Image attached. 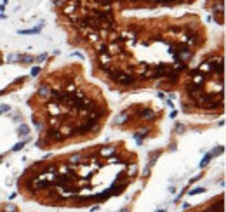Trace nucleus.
Listing matches in <instances>:
<instances>
[{"mask_svg":"<svg viewBox=\"0 0 226 212\" xmlns=\"http://www.w3.org/2000/svg\"><path fill=\"white\" fill-rule=\"evenodd\" d=\"M115 82L120 84L122 87H129V85H134L136 77H134L132 73H124V71H120V73L117 75V78H115Z\"/></svg>","mask_w":226,"mask_h":212,"instance_id":"nucleus-1","label":"nucleus"},{"mask_svg":"<svg viewBox=\"0 0 226 212\" xmlns=\"http://www.w3.org/2000/svg\"><path fill=\"white\" fill-rule=\"evenodd\" d=\"M47 137H49V139H54L56 143H63L66 136L63 134V132H59L57 129H54V127H51V129L47 131Z\"/></svg>","mask_w":226,"mask_h":212,"instance_id":"nucleus-2","label":"nucleus"},{"mask_svg":"<svg viewBox=\"0 0 226 212\" xmlns=\"http://www.w3.org/2000/svg\"><path fill=\"white\" fill-rule=\"evenodd\" d=\"M186 92H188V96H190V97L197 99V97L202 94V85H195V84H190L188 87H186Z\"/></svg>","mask_w":226,"mask_h":212,"instance_id":"nucleus-3","label":"nucleus"},{"mask_svg":"<svg viewBox=\"0 0 226 212\" xmlns=\"http://www.w3.org/2000/svg\"><path fill=\"white\" fill-rule=\"evenodd\" d=\"M139 118H144V120H148V122H151V120H155L157 118V113L151 110V108H143L141 111H139Z\"/></svg>","mask_w":226,"mask_h":212,"instance_id":"nucleus-4","label":"nucleus"},{"mask_svg":"<svg viewBox=\"0 0 226 212\" xmlns=\"http://www.w3.org/2000/svg\"><path fill=\"white\" fill-rule=\"evenodd\" d=\"M44 30V21L35 26V28H30V30H18V35H35V33H40Z\"/></svg>","mask_w":226,"mask_h":212,"instance_id":"nucleus-5","label":"nucleus"},{"mask_svg":"<svg viewBox=\"0 0 226 212\" xmlns=\"http://www.w3.org/2000/svg\"><path fill=\"white\" fill-rule=\"evenodd\" d=\"M148 129H143V131H137V132H134L132 137H134V141H136V144L137 146H141L143 144V141H144V137H148Z\"/></svg>","mask_w":226,"mask_h":212,"instance_id":"nucleus-6","label":"nucleus"},{"mask_svg":"<svg viewBox=\"0 0 226 212\" xmlns=\"http://www.w3.org/2000/svg\"><path fill=\"white\" fill-rule=\"evenodd\" d=\"M112 196V190H106V191L103 193H97L94 196H91V200H96V202H104V200H108Z\"/></svg>","mask_w":226,"mask_h":212,"instance_id":"nucleus-7","label":"nucleus"},{"mask_svg":"<svg viewBox=\"0 0 226 212\" xmlns=\"http://www.w3.org/2000/svg\"><path fill=\"white\" fill-rule=\"evenodd\" d=\"M160 155H162V150H155V151H151V153L148 155V167H150V169L155 165V162L158 160Z\"/></svg>","mask_w":226,"mask_h":212,"instance_id":"nucleus-8","label":"nucleus"},{"mask_svg":"<svg viewBox=\"0 0 226 212\" xmlns=\"http://www.w3.org/2000/svg\"><path fill=\"white\" fill-rule=\"evenodd\" d=\"M129 120H131V116H129V113H127V110H124V111H122V115H118L117 118H115V125L125 123V122H129Z\"/></svg>","mask_w":226,"mask_h":212,"instance_id":"nucleus-9","label":"nucleus"},{"mask_svg":"<svg viewBox=\"0 0 226 212\" xmlns=\"http://www.w3.org/2000/svg\"><path fill=\"white\" fill-rule=\"evenodd\" d=\"M16 132H18L19 137H23V136H28V134H30V127H28L26 123H19L18 129H16Z\"/></svg>","mask_w":226,"mask_h":212,"instance_id":"nucleus-10","label":"nucleus"},{"mask_svg":"<svg viewBox=\"0 0 226 212\" xmlns=\"http://www.w3.org/2000/svg\"><path fill=\"white\" fill-rule=\"evenodd\" d=\"M197 73V71H195ZM191 84H195V85H202L204 87V84H205V75L204 73H197L195 77H193V80H191Z\"/></svg>","mask_w":226,"mask_h":212,"instance_id":"nucleus-11","label":"nucleus"},{"mask_svg":"<svg viewBox=\"0 0 226 212\" xmlns=\"http://www.w3.org/2000/svg\"><path fill=\"white\" fill-rule=\"evenodd\" d=\"M19 63H21V64H33V63H35V58L30 56V54H21Z\"/></svg>","mask_w":226,"mask_h":212,"instance_id":"nucleus-12","label":"nucleus"},{"mask_svg":"<svg viewBox=\"0 0 226 212\" xmlns=\"http://www.w3.org/2000/svg\"><path fill=\"white\" fill-rule=\"evenodd\" d=\"M28 141H30V137L26 136V137H24L23 141H19V143H16V144H14V146L11 148V151H19V150H23V148L26 146V143H28Z\"/></svg>","mask_w":226,"mask_h":212,"instance_id":"nucleus-13","label":"nucleus"},{"mask_svg":"<svg viewBox=\"0 0 226 212\" xmlns=\"http://www.w3.org/2000/svg\"><path fill=\"white\" fill-rule=\"evenodd\" d=\"M38 96L40 97H49L51 96V87H47V85H40V87H38Z\"/></svg>","mask_w":226,"mask_h":212,"instance_id":"nucleus-14","label":"nucleus"},{"mask_svg":"<svg viewBox=\"0 0 226 212\" xmlns=\"http://www.w3.org/2000/svg\"><path fill=\"white\" fill-rule=\"evenodd\" d=\"M212 158H214V156H212L210 153H205V155H204V158H202V162H200L198 165H200L202 169H204V167H207V165H209V162H210Z\"/></svg>","mask_w":226,"mask_h":212,"instance_id":"nucleus-15","label":"nucleus"},{"mask_svg":"<svg viewBox=\"0 0 226 212\" xmlns=\"http://www.w3.org/2000/svg\"><path fill=\"white\" fill-rule=\"evenodd\" d=\"M174 132H176V134H185V132H186V125L176 122V125H174Z\"/></svg>","mask_w":226,"mask_h":212,"instance_id":"nucleus-16","label":"nucleus"},{"mask_svg":"<svg viewBox=\"0 0 226 212\" xmlns=\"http://www.w3.org/2000/svg\"><path fill=\"white\" fill-rule=\"evenodd\" d=\"M115 153V148L113 146H106V148H103L101 151H99V155H103V156H110V155Z\"/></svg>","mask_w":226,"mask_h":212,"instance_id":"nucleus-17","label":"nucleus"},{"mask_svg":"<svg viewBox=\"0 0 226 212\" xmlns=\"http://www.w3.org/2000/svg\"><path fill=\"white\" fill-rule=\"evenodd\" d=\"M205 191V188L204 186H197V188H193V190H190V191H186L190 195V196H193V195H200V193Z\"/></svg>","mask_w":226,"mask_h":212,"instance_id":"nucleus-18","label":"nucleus"},{"mask_svg":"<svg viewBox=\"0 0 226 212\" xmlns=\"http://www.w3.org/2000/svg\"><path fill=\"white\" fill-rule=\"evenodd\" d=\"M99 58H101V68H103L104 64H108V63H110V59H112L108 52H103V54H99Z\"/></svg>","mask_w":226,"mask_h":212,"instance_id":"nucleus-19","label":"nucleus"},{"mask_svg":"<svg viewBox=\"0 0 226 212\" xmlns=\"http://www.w3.org/2000/svg\"><path fill=\"white\" fill-rule=\"evenodd\" d=\"M19 58H21V54H19V52L9 54V56H7V63H19Z\"/></svg>","mask_w":226,"mask_h":212,"instance_id":"nucleus-20","label":"nucleus"},{"mask_svg":"<svg viewBox=\"0 0 226 212\" xmlns=\"http://www.w3.org/2000/svg\"><path fill=\"white\" fill-rule=\"evenodd\" d=\"M80 160H82V156H80V155H73V156L68 160V165H78V163H80Z\"/></svg>","mask_w":226,"mask_h":212,"instance_id":"nucleus-21","label":"nucleus"},{"mask_svg":"<svg viewBox=\"0 0 226 212\" xmlns=\"http://www.w3.org/2000/svg\"><path fill=\"white\" fill-rule=\"evenodd\" d=\"M223 153H225V146H216V148L210 151L212 156H219V155H223Z\"/></svg>","mask_w":226,"mask_h":212,"instance_id":"nucleus-22","label":"nucleus"},{"mask_svg":"<svg viewBox=\"0 0 226 212\" xmlns=\"http://www.w3.org/2000/svg\"><path fill=\"white\" fill-rule=\"evenodd\" d=\"M9 111H11V106H9V104H2V106H0V115L9 113Z\"/></svg>","mask_w":226,"mask_h":212,"instance_id":"nucleus-23","label":"nucleus"},{"mask_svg":"<svg viewBox=\"0 0 226 212\" xmlns=\"http://www.w3.org/2000/svg\"><path fill=\"white\" fill-rule=\"evenodd\" d=\"M33 125H35V129H37V131H42V122H38L35 115H33Z\"/></svg>","mask_w":226,"mask_h":212,"instance_id":"nucleus-24","label":"nucleus"},{"mask_svg":"<svg viewBox=\"0 0 226 212\" xmlns=\"http://www.w3.org/2000/svg\"><path fill=\"white\" fill-rule=\"evenodd\" d=\"M96 4H99V5H103V7H106V5H110L112 4V0H92Z\"/></svg>","mask_w":226,"mask_h":212,"instance_id":"nucleus-25","label":"nucleus"},{"mask_svg":"<svg viewBox=\"0 0 226 212\" xmlns=\"http://www.w3.org/2000/svg\"><path fill=\"white\" fill-rule=\"evenodd\" d=\"M45 59H47V52H42L38 58H35V61H37V63H42V61H45Z\"/></svg>","mask_w":226,"mask_h":212,"instance_id":"nucleus-26","label":"nucleus"},{"mask_svg":"<svg viewBox=\"0 0 226 212\" xmlns=\"http://www.w3.org/2000/svg\"><path fill=\"white\" fill-rule=\"evenodd\" d=\"M38 73H40V66H33L31 68V77H37Z\"/></svg>","mask_w":226,"mask_h":212,"instance_id":"nucleus-27","label":"nucleus"},{"mask_svg":"<svg viewBox=\"0 0 226 212\" xmlns=\"http://www.w3.org/2000/svg\"><path fill=\"white\" fill-rule=\"evenodd\" d=\"M24 80H26V77H19V78H16V85H19V84H24Z\"/></svg>","mask_w":226,"mask_h":212,"instance_id":"nucleus-28","label":"nucleus"},{"mask_svg":"<svg viewBox=\"0 0 226 212\" xmlns=\"http://www.w3.org/2000/svg\"><path fill=\"white\" fill-rule=\"evenodd\" d=\"M198 179H202V176H195V177H191V179H190V184H193V183H197Z\"/></svg>","mask_w":226,"mask_h":212,"instance_id":"nucleus-29","label":"nucleus"},{"mask_svg":"<svg viewBox=\"0 0 226 212\" xmlns=\"http://www.w3.org/2000/svg\"><path fill=\"white\" fill-rule=\"evenodd\" d=\"M190 207H191V205H190L188 202H185V203H183V209H185V211H186V209H190Z\"/></svg>","mask_w":226,"mask_h":212,"instance_id":"nucleus-30","label":"nucleus"},{"mask_svg":"<svg viewBox=\"0 0 226 212\" xmlns=\"http://www.w3.org/2000/svg\"><path fill=\"white\" fill-rule=\"evenodd\" d=\"M176 116H177V111H176V110H174V111H170V118H176Z\"/></svg>","mask_w":226,"mask_h":212,"instance_id":"nucleus-31","label":"nucleus"},{"mask_svg":"<svg viewBox=\"0 0 226 212\" xmlns=\"http://www.w3.org/2000/svg\"><path fill=\"white\" fill-rule=\"evenodd\" d=\"M7 211H18V207H14V205H9V207H7Z\"/></svg>","mask_w":226,"mask_h":212,"instance_id":"nucleus-32","label":"nucleus"},{"mask_svg":"<svg viewBox=\"0 0 226 212\" xmlns=\"http://www.w3.org/2000/svg\"><path fill=\"white\" fill-rule=\"evenodd\" d=\"M4 11H5V4H0V12L4 14Z\"/></svg>","mask_w":226,"mask_h":212,"instance_id":"nucleus-33","label":"nucleus"},{"mask_svg":"<svg viewBox=\"0 0 226 212\" xmlns=\"http://www.w3.org/2000/svg\"><path fill=\"white\" fill-rule=\"evenodd\" d=\"M2 160H4V155H0V162H2Z\"/></svg>","mask_w":226,"mask_h":212,"instance_id":"nucleus-34","label":"nucleus"},{"mask_svg":"<svg viewBox=\"0 0 226 212\" xmlns=\"http://www.w3.org/2000/svg\"><path fill=\"white\" fill-rule=\"evenodd\" d=\"M2 63H4V59H2V56H0V64H2Z\"/></svg>","mask_w":226,"mask_h":212,"instance_id":"nucleus-35","label":"nucleus"}]
</instances>
